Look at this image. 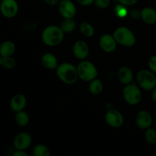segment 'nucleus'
I'll return each instance as SVG.
<instances>
[{"label":"nucleus","instance_id":"obj_1","mask_svg":"<svg viewBox=\"0 0 156 156\" xmlns=\"http://www.w3.org/2000/svg\"><path fill=\"white\" fill-rule=\"evenodd\" d=\"M64 31L58 26L50 25L46 27L42 32V41L46 45L56 47L62 42L64 38Z\"/></svg>","mask_w":156,"mask_h":156},{"label":"nucleus","instance_id":"obj_2","mask_svg":"<svg viewBox=\"0 0 156 156\" xmlns=\"http://www.w3.org/2000/svg\"><path fill=\"white\" fill-rule=\"evenodd\" d=\"M56 75L58 78L67 85H73L79 79L77 67H75L69 62H63L56 68Z\"/></svg>","mask_w":156,"mask_h":156},{"label":"nucleus","instance_id":"obj_3","mask_svg":"<svg viewBox=\"0 0 156 156\" xmlns=\"http://www.w3.org/2000/svg\"><path fill=\"white\" fill-rule=\"evenodd\" d=\"M114 37L117 42L124 47H130L136 44V37L131 30L126 27H119L114 32Z\"/></svg>","mask_w":156,"mask_h":156},{"label":"nucleus","instance_id":"obj_4","mask_svg":"<svg viewBox=\"0 0 156 156\" xmlns=\"http://www.w3.org/2000/svg\"><path fill=\"white\" fill-rule=\"evenodd\" d=\"M77 70L79 79L85 82H91L93 79H96L98 76L97 68L89 61H82L78 65Z\"/></svg>","mask_w":156,"mask_h":156},{"label":"nucleus","instance_id":"obj_5","mask_svg":"<svg viewBox=\"0 0 156 156\" xmlns=\"http://www.w3.org/2000/svg\"><path fill=\"white\" fill-rule=\"evenodd\" d=\"M152 71L142 69L137 74V82L143 89L152 91L156 87V76Z\"/></svg>","mask_w":156,"mask_h":156},{"label":"nucleus","instance_id":"obj_6","mask_svg":"<svg viewBox=\"0 0 156 156\" xmlns=\"http://www.w3.org/2000/svg\"><path fill=\"white\" fill-rule=\"evenodd\" d=\"M123 94L126 103L130 105H138L142 100V92L140 88L133 84L126 85L123 88Z\"/></svg>","mask_w":156,"mask_h":156},{"label":"nucleus","instance_id":"obj_7","mask_svg":"<svg viewBox=\"0 0 156 156\" xmlns=\"http://www.w3.org/2000/svg\"><path fill=\"white\" fill-rule=\"evenodd\" d=\"M105 120L110 126L120 128L123 126L124 119L120 111L115 109H110L105 114Z\"/></svg>","mask_w":156,"mask_h":156},{"label":"nucleus","instance_id":"obj_8","mask_svg":"<svg viewBox=\"0 0 156 156\" xmlns=\"http://www.w3.org/2000/svg\"><path fill=\"white\" fill-rule=\"evenodd\" d=\"M1 12L5 18H14L18 12V5L16 0H2L1 3Z\"/></svg>","mask_w":156,"mask_h":156},{"label":"nucleus","instance_id":"obj_9","mask_svg":"<svg viewBox=\"0 0 156 156\" xmlns=\"http://www.w3.org/2000/svg\"><path fill=\"white\" fill-rule=\"evenodd\" d=\"M59 12L64 18H73L76 13V5L71 0H62L59 4Z\"/></svg>","mask_w":156,"mask_h":156},{"label":"nucleus","instance_id":"obj_10","mask_svg":"<svg viewBox=\"0 0 156 156\" xmlns=\"http://www.w3.org/2000/svg\"><path fill=\"white\" fill-rule=\"evenodd\" d=\"M101 48L106 53H112L117 48V41L114 38V35H110L109 34H105L100 38Z\"/></svg>","mask_w":156,"mask_h":156},{"label":"nucleus","instance_id":"obj_11","mask_svg":"<svg viewBox=\"0 0 156 156\" xmlns=\"http://www.w3.org/2000/svg\"><path fill=\"white\" fill-rule=\"evenodd\" d=\"M32 138L27 133H21L15 136L14 146L16 150H26L30 146Z\"/></svg>","mask_w":156,"mask_h":156},{"label":"nucleus","instance_id":"obj_12","mask_svg":"<svg viewBox=\"0 0 156 156\" xmlns=\"http://www.w3.org/2000/svg\"><path fill=\"white\" fill-rule=\"evenodd\" d=\"M73 52L75 57L77 58L78 59L84 60L88 56L89 48H88V44L85 41H78L73 45Z\"/></svg>","mask_w":156,"mask_h":156},{"label":"nucleus","instance_id":"obj_13","mask_svg":"<svg viewBox=\"0 0 156 156\" xmlns=\"http://www.w3.org/2000/svg\"><path fill=\"white\" fill-rule=\"evenodd\" d=\"M136 123L138 127L143 129H147L152 126V117L150 113L146 111H141L137 114L136 117Z\"/></svg>","mask_w":156,"mask_h":156},{"label":"nucleus","instance_id":"obj_14","mask_svg":"<svg viewBox=\"0 0 156 156\" xmlns=\"http://www.w3.org/2000/svg\"><path fill=\"white\" fill-rule=\"evenodd\" d=\"M117 78L121 84L125 85H129L133 80V73L129 67L123 66L118 70Z\"/></svg>","mask_w":156,"mask_h":156},{"label":"nucleus","instance_id":"obj_15","mask_svg":"<svg viewBox=\"0 0 156 156\" xmlns=\"http://www.w3.org/2000/svg\"><path fill=\"white\" fill-rule=\"evenodd\" d=\"M27 104V99L25 96L21 94H15L10 101L11 109L15 112H18V111H23Z\"/></svg>","mask_w":156,"mask_h":156},{"label":"nucleus","instance_id":"obj_16","mask_svg":"<svg viewBox=\"0 0 156 156\" xmlns=\"http://www.w3.org/2000/svg\"><path fill=\"white\" fill-rule=\"evenodd\" d=\"M141 18L147 24H155L156 11L151 7L143 8L141 10Z\"/></svg>","mask_w":156,"mask_h":156},{"label":"nucleus","instance_id":"obj_17","mask_svg":"<svg viewBox=\"0 0 156 156\" xmlns=\"http://www.w3.org/2000/svg\"><path fill=\"white\" fill-rule=\"evenodd\" d=\"M41 62L45 68L49 69H55L58 67L57 59L54 55L50 53H47L43 55Z\"/></svg>","mask_w":156,"mask_h":156},{"label":"nucleus","instance_id":"obj_18","mask_svg":"<svg viewBox=\"0 0 156 156\" xmlns=\"http://www.w3.org/2000/svg\"><path fill=\"white\" fill-rule=\"evenodd\" d=\"M15 51V45L12 41H6L2 43L0 47V54L2 57L12 56Z\"/></svg>","mask_w":156,"mask_h":156},{"label":"nucleus","instance_id":"obj_19","mask_svg":"<svg viewBox=\"0 0 156 156\" xmlns=\"http://www.w3.org/2000/svg\"><path fill=\"white\" fill-rule=\"evenodd\" d=\"M60 27L64 33H71L76 29V21L73 18H64L60 24Z\"/></svg>","mask_w":156,"mask_h":156},{"label":"nucleus","instance_id":"obj_20","mask_svg":"<svg viewBox=\"0 0 156 156\" xmlns=\"http://www.w3.org/2000/svg\"><path fill=\"white\" fill-rule=\"evenodd\" d=\"M89 91L94 95L100 94L103 91V84L99 79H93L89 84Z\"/></svg>","mask_w":156,"mask_h":156},{"label":"nucleus","instance_id":"obj_21","mask_svg":"<svg viewBox=\"0 0 156 156\" xmlns=\"http://www.w3.org/2000/svg\"><path fill=\"white\" fill-rule=\"evenodd\" d=\"M15 120L18 126H25L29 123V116L25 111H18V112H16Z\"/></svg>","mask_w":156,"mask_h":156},{"label":"nucleus","instance_id":"obj_22","mask_svg":"<svg viewBox=\"0 0 156 156\" xmlns=\"http://www.w3.org/2000/svg\"><path fill=\"white\" fill-rule=\"evenodd\" d=\"M79 29L82 34L86 37H92L94 34V29L91 24L87 21H83L79 25Z\"/></svg>","mask_w":156,"mask_h":156},{"label":"nucleus","instance_id":"obj_23","mask_svg":"<svg viewBox=\"0 0 156 156\" xmlns=\"http://www.w3.org/2000/svg\"><path fill=\"white\" fill-rule=\"evenodd\" d=\"M33 154L34 156H50V149L43 144L37 145L33 149Z\"/></svg>","mask_w":156,"mask_h":156},{"label":"nucleus","instance_id":"obj_24","mask_svg":"<svg viewBox=\"0 0 156 156\" xmlns=\"http://www.w3.org/2000/svg\"><path fill=\"white\" fill-rule=\"evenodd\" d=\"M0 64L5 69H11L14 68L15 66V65H16V61L12 56H7V57H2V56H1Z\"/></svg>","mask_w":156,"mask_h":156},{"label":"nucleus","instance_id":"obj_25","mask_svg":"<svg viewBox=\"0 0 156 156\" xmlns=\"http://www.w3.org/2000/svg\"><path fill=\"white\" fill-rule=\"evenodd\" d=\"M145 140L149 144L154 145L156 143V130L149 127L145 133Z\"/></svg>","mask_w":156,"mask_h":156},{"label":"nucleus","instance_id":"obj_26","mask_svg":"<svg viewBox=\"0 0 156 156\" xmlns=\"http://www.w3.org/2000/svg\"><path fill=\"white\" fill-rule=\"evenodd\" d=\"M124 6L125 5L120 4V3L115 6V12L118 15V17L123 18V17H126V15H127V10H126Z\"/></svg>","mask_w":156,"mask_h":156},{"label":"nucleus","instance_id":"obj_27","mask_svg":"<svg viewBox=\"0 0 156 156\" xmlns=\"http://www.w3.org/2000/svg\"><path fill=\"white\" fill-rule=\"evenodd\" d=\"M110 4H111V0H94V5L99 9H107L109 7Z\"/></svg>","mask_w":156,"mask_h":156},{"label":"nucleus","instance_id":"obj_28","mask_svg":"<svg viewBox=\"0 0 156 156\" xmlns=\"http://www.w3.org/2000/svg\"><path fill=\"white\" fill-rule=\"evenodd\" d=\"M148 65H149V67L151 71L156 73V55L152 56V57L149 58Z\"/></svg>","mask_w":156,"mask_h":156},{"label":"nucleus","instance_id":"obj_29","mask_svg":"<svg viewBox=\"0 0 156 156\" xmlns=\"http://www.w3.org/2000/svg\"><path fill=\"white\" fill-rule=\"evenodd\" d=\"M119 3L123 5L129 6V5H133L136 3L138 2V0H117Z\"/></svg>","mask_w":156,"mask_h":156},{"label":"nucleus","instance_id":"obj_30","mask_svg":"<svg viewBox=\"0 0 156 156\" xmlns=\"http://www.w3.org/2000/svg\"><path fill=\"white\" fill-rule=\"evenodd\" d=\"M130 16L132 18H134V19H137L140 17H141V12L138 10V9H134L132 12H130Z\"/></svg>","mask_w":156,"mask_h":156},{"label":"nucleus","instance_id":"obj_31","mask_svg":"<svg viewBox=\"0 0 156 156\" xmlns=\"http://www.w3.org/2000/svg\"><path fill=\"white\" fill-rule=\"evenodd\" d=\"M78 2L83 6H88L94 2V0H77Z\"/></svg>","mask_w":156,"mask_h":156},{"label":"nucleus","instance_id":"obj_32","mask_svg":"<svg viewBox=\"0 0 156 156\" xmlns=\"http://www.w3.org/2000/svg\"><path fill=\"white\" fill-rule=\"evenodd\" d=\"M46 3L49 5H51V6H54L56 5L59 4V0H45Z\"/></svg>","mask_w":156,"mask_h":156},{"label":"nucleus","instance_id":"obj_33","mask_svg":"<svg viewBox=\"0 0 156 156\" xmlns=\"http://www.w3.org/2000/svg\"><path fill=\"white\" fill-rule=\"evenodd\" d=\"M14 156H27V154L24 152V150H16V152L13 154Z\"/></svg>","mask_w":156,"mask_h":156},{"label":"nucleus","instance_id":"obj_34","mask_svg":"<svg viewBox=\"0 0 156 156\" xmlns=\"http://www.w3.org/2000/svg\"><path fill=\"white\" fill-rule=\"evenodd\" d=\"M152 98L154 101V102L156 103V87L152 91Z\"/></svg>","mask_w":156,"mask_h":156},{"label":"nucleus","instance_id":"obj_35","mask_svg":"<svg viewBox=\"0 0 156 156\" xmlns=\"http://www.w3.org/2000/svg\"><path fill=\"white\" fill-rule=\"evenodd\" d=\"M37 1H43V0H37Z\"/></svg>","mask_w":156,"mask_h":156},{"label":"nucleus","instance_id":"obj_36","mask_svg":"<svg viewBox=\"0 0 156 156\" xmlns=\"http://www.w3.org/2000/svg\"><path fill=\"white\" fill-rule=\"evenodd\" d=\"M71 1H72V0H71Z\"/></svg>","mask_w":156,"mask_h":156}]
</instances>
